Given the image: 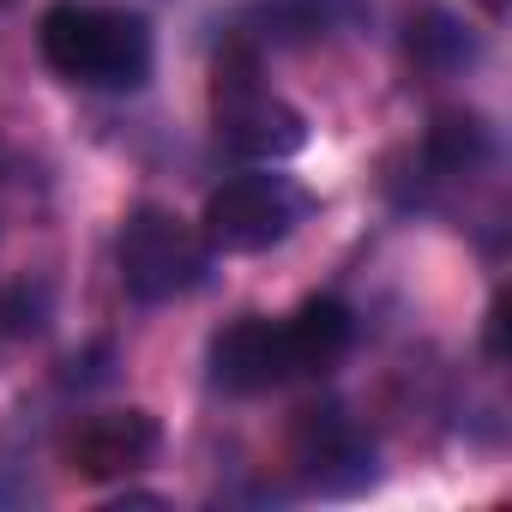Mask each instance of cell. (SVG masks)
I'll return each instance as SVG.
<instances>
[{"label":"cell","instance_id":"obj_5","mask_svg":"<svg viewBox=\"0 0 512 512\" xmlns=\"http://www.w3.org/2000/svg\"><path fill=\"white\" fill-rule=\"evenodd\" d=\"M314 211V193L290 175H272V169H247V175H229L211 199H205V217H199V235L211 253H266L278 247L302 217Z\"/></svg>","mask_w":512,"mask_h":512},{"label":"cell","instance_id":"obj_9","mask_svg":"<svg viewBox=\"0 0 512 512\" xmlns=\"http://www.w3.org/2000/svg\"><path fill=\"white\" fill-rule=\"evenodd\" d=\"M404 55H410L422 73L446 79V73H458V67H470V61H476V37H470V25H464V19H452L446 7H422V13H410Z\"/></svg>","mask_w":512,"mask_h":512},{"label":"cell","instance_id":"obj_8","mask_svg":"<svg viewBox=\"0 0 512 512\" xmlns=\"http://www.w3.org/2000/svg\"><path fill=\"white\" fill-rule=\"evenodd\" d=\"M494 157V139L476 115H440L422 139V175L428 181H470Z\"/></svg>","mask_w":512,"mask_h":512},{"label":"cell","instance_id":"obj_7","mask_svg":"<svg viewBox=\"0 0 512 512\" xmlns=\"http://www.w3.org/2000/svg\"><path fill=\"white\" fill-rule=\"evenodd\" d=\"M151 452H157V422H151L145 410H97V416H85V422L67 434V464H73V476H85V482L127 476V470H139Z\"/></svg>","mask_w":512,"mask_h":512},{"label":"cell","instance_id":"obj_6","mask_svg":"<svg viewBox=\"0 0 512 512\" xmlns=\"http://www.w3.org/2000/svg\"><path fill=\"white\" fill-rule=\"evenodd\" d=\"M296 464H302L308 488H320V494H356V488L374 482V440L338 404L302 410V422H296Z\"/></svg>","mask_w":512,"mask_h":512},{"label":"cell","instance_id":"obj_4","mask_svg":"<svg viewBox=\"0 0 512 512\" xmlns=\"http://www.w3.org/2000/svg\"><path fill=\"white\" fill-rule=\"evenodd\" d=\"M217 253L205 247L199 223L163 211V205H139L127 223H121V241H115V266H121V290L145 308L157 302H175V296H193L205 284Z\"/></svg>","mask_w":512,"mask_h":512},{"label":"cell","instance_id":"obj_1","mask_svg":"<svg viewBox=\"0 0 512 512\" xmlns=\"http://www.w3.org/2000/svg\"><path fill=\"white\" fill-rule=\"evenodd\" d=\"M350 350H356V314L344 302L320 296V302H302L284 320L247 314V320L223 326L211 338L205 362H211V386H223L235 398H253V392H278V386H296V380H320Z\"/></svg>","mask_w":512,"mask_h":512},{"label":"cell","instance_id":"obj_3","mask_svg":"<svg viewBox=\"0 0 512 512\" xmlns=\"http://www.w3.org/2000/svg\"><path fill=\"white\" fill-rule=\"evenodd\" d=\"M211 127H217V145L247 157V163H284L308 145V121L296 103H284L266 73H260V49L247 37H235L223 55H217V73H211Z\"/></svg>","mask_w":512,"mask_h":512},{"label":"cell","instance_id":"obj_2","mask_svg":"<svg viewBox=\"0 0 512 512\" xmlns=\"http://www.w3.org/2000/svg\"><path fill=\"white\" fill-rule=\"evenodd\" d=\"M43 61L55 79L79 91H139L151 79L157 43L151 25L127 7H91V0H61L37 25Z\"/></svg>","mask_w":512,"mask_h":512}]
</instances>
